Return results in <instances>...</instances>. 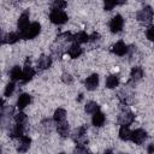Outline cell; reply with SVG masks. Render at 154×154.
<instances>
[{"mask_svg":"<svg viewBox=\"0 0 154 154\" xmlns=\"http://www.w3.org/2000/svg\"><path fill=\"white\" fill-rule=\"evenodd\" d=\"M120 2H116V1H106L105 2V10H107V11H109V10H112L114 6H117V5H119Z\"/></svg>","mask_w":154,"mask_h":154,"instance_id":"32","label":"cell"},{"mask_svg":"<svg viewBox=\"0 0 154 154\" xmlns=\"http://www.w3.org/2000/svg\"><path fill=\"white\" fill-rule=\"evenodd\" d=\"M30 101H31V97H30L29 94H22V95H19V97L17 100V107H18V109L25 108L30 103Z\"/></svg>","mask_w":154,"mask_h":154,"instance_id":"12","label":"cell"},{"mask_svg":"<svg viewBox=\"0 0 154 154\" xmlns=\"http://www.w3.org/2000/svg\"><path fill=\"white\" fill-rule=\"evenodd\" d=\"M57 131L60 136L63 137H66L69 135V124L67 122H61V123H58L57 125Z\"/></svg>","mask_w":154,"mask_h":154,"instance_id":"16","label":"cell"},{"mask_svg":"<svg viewBox=\"0 0 154 154\" xmlns=\"http://www.w3.org/2000/svg\"><path fill=\"white\" fill-rule=\"evenodd\" d=\"M147 37H148L150 41H154V26H150V28L147 30Z\"/></svg>","mask_w":154,"mask_h":154,"instance_id":"33","label":"cell"},{"mask_svg":"<svg viewBox=\"0 0 154 154\" xmlns=\"http://www.w3.org/2000/svg\"><path fill=\"white\" fill-rule=\"evenodd\" d=\"M119 137L123 140V141H128L131 138V131L128 126H122L120 130H119Z\"/></svg>","mask_w":154,"mask_h":154,"instance_id":"25","label":"cell"},{"mask_svg":"<svg viewBox=\"0 0 154 154\" xmlns=\"http://www.w3.org/2000/svg\"><path fill=\"white\" fill-rule=\"evenodd\" d=\"M99 85V76L96 73L89 76L87 79H85V87L88 90H95Z\"/></svg>","mask_w":154,"mask_h":154,"instance_id":"9","label":"cell"},{"mask_svg":"<svg viewBox=\"0 0 154 154\" xmlns=\"http://www.w3.org/2000/svg\"><path fill=\"white\" fill-rule=\"evenodd\" d=\"M23 132H24V125H20V124H16L11 131V136L12 137H22L23 136Z\"/></svg>","mask_w":154,"mask_h":154,"instance_id":"24","label":"cell"},{"mask_svg":"<svg viewBox=\"0 0 154 154\" xmlns=\"http://www.w3.org/2000/svg\"><path fill=\"white\" fill-rule=\"evenodd\" d=\"M30 143H31V140L28 137V136H22L19 137L18 140V146H17V150L19 153H25L29 147H30Z\"/></svg>","mask_w":154,"mask_h":154,"instance_id":"8","label":"cell"},{"mask_svg":"<svg viewBox=\"0 0 154 154\" xmlns=\"http://www.w3.org/2000/svg\"><path fill=\"white\" fill-rule=\"evenodd\" d=\"M147 138V132L143 129H136L134 131H131V141L136 144H141L146 141Z\"/></svg>","mask_w":154,"mask_h":154,"instance_id":"5","label":"cell"},{"mask_svg":"<svg viewBox=\"0 0 154 154\" xmlns=\"http://www.w3.org/2000/svg\"><path fill=\"white\" fill-rule=\"evenodd\" d=\"M137 19L144 24H148L153 19V10L150 6H146L140 12H137Z\"/></svg>","mask_w":154,"mask_h":154,"instance_id":"3","label":"cell"},{"mask_svg":"<svg viewBox=\"0 0 154 154\" xmlns=\"http://www.w3.org/2000/svg\"><path fill=\"white\" fill-rule=\"evenodd\" d=\"M61 79H63V82L66 83V84H70V83H72V81H73V78H72V76H71L70 73H63Z\"/></svg>","mask_w":154,"mask_h":154,"instance_id":"31","label":"cell"},{"mask_svg":"<svg viewBox=\"0 0 154 154\" xmlns=\"http://www.w3.org/2000/svg\"><path fill=\"white\" fill-rule=\"evenodd\" d=\"M130 77H131L132 81H140V79L143 77V70H142L140 66L132 67L131 73H130Z\"/></svg>","mask_w":154,"mask_h":154,"instance_id":"19","label":"cell"},{"mask_svg":"<svg viewBox=\"0 0 154 154\" xmlns=\"http://www.w3.org/2000/svg\"><path fill=\"white\" fill-rule=\"evenodd\" d=\"M29 25H30V24H29V13H28V12H24V13H22V14L19 16V19H18V22H17V26H18V29H19L20 31H23V30H25Z\"/></svg>","mask_w":154,"mask_h":154,"instance_id":"10","label":"cell"},{"mask_svg":"<svg viewBox=\"0 0 154 154\" xmlns=\"http://www.w3.org/2000/svg\"><path fill=\"white\" fill-rule=\"evenodd\" d=\"M85 112L87 113H96V112H99V105L95 102V101H89V102H87V105H85Z\"/></svg>","mask_w":154,"mask_h":154,"instance_id":"26","label":"cell"},{"mask_svg":"<svg viewBox=\"0 0 154 154\" xmlns=\"http://www.w3.org/2000/svg\"><path fill=\"white\" fill-rule=\"evenodd\" d=\"M73 40L76 41V43H84V42L89 41V35L84 31H79L76 35H73Z\"/></svg>","mask_w":154,"mask_h":154,"instance_id":"21","label":"cell"},{"mask_svg":"<svg viewBox=\"0 0 154 154\" xmlns=\"http://www.w3.org/2000/svg\"><path fill=\"white\" fill-rule=\"evenodd\" d=\"M122 154H124V153H122Z\"/></svg>","mask_w":154,"mask_h":154,"instance_id":"38","label":"cell"},{"mask_svg":"<svg viewBox=\"0 0 154 154\" xmlns=\"http://www.w3.org/2000/svg\"><path fill=\"white\" fill-rule=\"evenodd\" d=\"M73 154H89V152L87 150V148L82 143H78L77 147L73 150Z\"/></svg>","mask_w":154,"mask_h":154,"instance_id":"28","label":"cell"},{"mask_svg":"<svg viewBox=\"0 0 154 154\" xmlns=\"http://www.w3.org/2000/svg\"><path fill=\"white\" fill-rule=\"evenodd\" d=\"M123 24H124L123 17L120 14H117V16H114L111 19V22H109V29H111L112 32H119L123 29Z\"/></svg>","mask_w":154,"mask_h":154,"instance_id":"6","label":"cell"},{"mask_svg":"<svg viewBox=\"0 0 154 154\" xmlns=\"http://www.w3.org/2000/svg\"><path fill=\"white\" fill-rule=\"evenodd\" d=\"M14 120H16V124H20V125H24L25 122H26V116L23 113V112H19L14 116Z\"/></svg>","mask_w":154,"mask_h":154,"instance_id":"27","label":"cell"},{"mask_svg":"<svg viewBox=\"0 0 154 154\" xmlns=\"http://www.w3.org/2000/svg\"><path fill=\"white\" fill-rule=\"evenodd\" d=\"M65 118H66V111H65V109L58 108V109L54 112V120H55L57 123L65 122Z\"/></svg>","mask_w":154,"mask_h":154,"instance_id":"23","label":"cell"},{"mask_svg":"<svg viewBox=\"0 0 154 154\" xmlns=\"http://www.w3.org/2000/svg\"><path fill=\"white\" fill-rule=\"evenodd\" d=\"M112 52L117 55H124L128 52V46L123 42V41H118L113 47H112Z\"/></svg>","mask_w":154,"mask_h":154,"instance_id":"11","label":"cell"},{"mask_svg":"<svg viewBox=\"0 0 154 154\" xmlns=\"http://www.w3.org/2000/svg\"><path fill=\"white\" fill-rule=\"evenodd\" d=\"M100 37V35L99 34H96V32H94L93 35H90L89 36V41H95V40H97Z\"/></svg>","mask_w":154,"mask_h":154,"instance_id":"34","label":"cell"},{"mask_svg":"<svg viewBox=\"0 0 154 154\" xmlns=\"http://www.w3.org/2000/svg\"><path fill=\"white\" fill-rule=\"evenodd\" d=\"M34 75H35V70H34V67L31 66L30 60L28 59V60L25 61L24 67H23V79H22V81L25 83V82L30 81V79L34 77Z\"/></svg>","mask_w":154,"mask_h":154,"instance_id":"7","label":"cell"},{"mask_svg":"<svg viewBox=\"0 0 154 154\" xmlns=\"http://www.w3.org/2000/svg\"><path fill=\"white\" fill-rule=\"evenodd\" d=\"M49 19L54 24H64L67 20V14L63 10H52L49 14Z\"/></svg>","mask_w":154,"mask_h":154,"instance_id":"2","label":"cell"},{"mask_svg":"<svg viewBox=\"0 0 154 154\" xmlns=\"http://www.w3.org/2000/svg\"><path fill=\"white\" fill-rule=\"evenodd\" d=\"M13 90H14V83L11 82V83H8V84L6 85V89H5V96L8 97V96L13 93Z\"/></svg>","mask_w":154,"mask_h":154,"instance_id":"29","label":"cell"},{"mask_svg":"<svg viewBox=\"0 0 154 154\" xmlns=\"http://www.w3.org/2000/svg\"><path fill=\"white\" fill-rule=\"evenodd\" d=\"M19 38H20V35H18L17 32H10V34H7V35L2 38V43L7 42V43L12 45V43H16Z\"/></svg>","mask_w":154,"mask_h":154,"instance_id":"18","label":"cell"},{"mask_svg":"<svg viewBox=\"0 0 154 154\" xmlns=\"http://www.w3.org/2000/svg\"><path fill=\"white\" fill-rule=\"evenodd\" d=\"M118 83H119V79H118V77H117L116 75H111V76H108L107 79H106V87L109 88V89L116 88V87L118 85Z\"/></svg>","mask_w":154,"mask_h":154,"instance_id":"22","label":"cell"},{"mask_svg":"<svg viewBox=\"0 0 154 154\" xmlns=\"http://www.w3.org/2000/svg\"><path fill=\"white\" fill-rule=\"evenodd\" d=\"M147 152L148 154H154V144H149L147 148Z\"/></svg>","mask_w":154,"mask_h":154,"instance_id":"35","label":"cell"},{"mask_svg":"<svg viewBox=\"0 0 154 154\" xmlns=\"http://www.w3.org/2000/svg\"><path fill=\"white\" fill-rule=\"evenodd\" d=\"M12 81H22L23 79V70L19 66H13L10 72Z\"/></svg>","mask_w":154,"mask_h":154,"instance_id":"13","label":"cell"},{"mask_svg":"<svg viewBox=\"0 0 154 154\" xmlns=\"http://www.w3.org/2000/svg\"><path fill=\"white\" fill-rule=\"evenodd\" d=\"M103 154H113V153H112V150H109V149H108V150H106Z\"/></svg>","mask_w":154,"mask_h":154,"instance_id":"36","label":"cell"},{"mask_svg":"<svg viewBox=\"0 0 154 154\" xmlns=\"http://www.w3.org/2000/svg\"><path fill=\"white\" fill-rule=\"evenodd\" d=\"M91 122H93V125H95V126H101V125H103V123H105V116H103V113H101V112L94 113Z\"/></svg>","mask_w":154,"mask_h":154,"instance_id":"17","label":"cell"},{"mask_svg":"<svg viewBox=\"0 0 154 154\" xmlns=\"http://www.w3.org/2000/svg\"><path fill=\"white\" fill-rule=\"evenodd\" d=\"M59 154H64V153H59Z\"/></svg>","mask_w":154,"mask_h":154,"instance_id":"37","label":"cell"},{"mask_svg":"<svg viewBox=\"0 0 154 154\" xmlns=\"http://www.w3.org/2000/svg\"><path fill=\"white\" fill-rule=\"evenodd\" d=\"M85 135H87V128L85 126H81V128H78V129H76L73 131L72 137H73L75 141H79V140L84 138Z\"/></svg>","mask_w":154,"mask_h":154,"instance_id":"20","label":"cell"},{"mask_svg":"<svg viewBox=\"0 0 154 154\" xmlns=\"http://www.w3.org/2000/svg\"><path fill=\"white\" fill-rule=\"evenodd\" d=\"M67 53H69V55L71 57V58H78L81 54H82V48L79 47V45L78 43H73V45H71L70 46V48H69V51H67Z\"/></svg>","mask_w":154,"mask_h":154,"instance_id":"14","label":"cell"},{"mask_svg":"<svg viewBox=\"0 0 154 154\" xmlns=\"http://www.w3.org/2000/svg\"><path fill=\"white\" fill-rule=\"evenodd\" d=\"M41 31V25L38 23H31L25 30L20 31V38L23 40H30V38H34L35 36H37Z\"/></svg>","mask_w":154,"mask_h":154,"instance_id":"1","label":"cell"},{"mask_svg":"<svg viewBox=\"0 0 154 154\" xmlns=\"http://www.w3.org/2000/svg\"><path fill=\"white\" fill-rule=\"evenodd\" d=\"M65 6H66L65 1H54L52 10H63V8H65Z\"/></svg>","mask_w":154,"mask_h":154,"instance_id":"30","label":"cell"},{"mask_svg":"<svg viewBox=\"0 0 154 154\" xmlns=\"http://www.w3.org/2000/svg\"><path fill=\"white\" fill-rule=\"evenodd\" d=\"M134 118H135V116L132 114V112L125 109V111H123V112L119 114L118 122H119V124H120L122 126H129V125L134 122Z\"/></svg>","mask_w":154,"mask_h":154,"instance_id":"4","label":"cell"},{"mask_svg":"<svg viewBox=\"0 0 154 154\" xmlns=\"http://www.w3.org/2000/svg\"><path fill=\"white\" fill-rule=\"evenodd\" d=\"M51 64H52V59H51L49 57H47V55H41V58H40L38 61H37V66H38L41 70L48 69V67L51 66Z\"/></svg>","mask_w":154,"mask_h":154,"instance_id":"15","label":"cell"}]
</instances>
